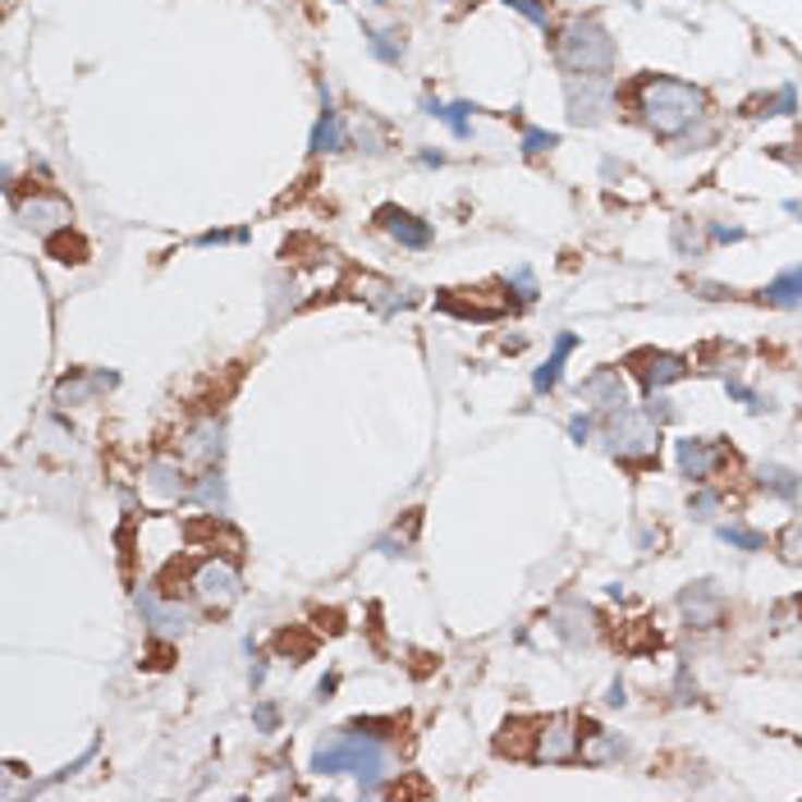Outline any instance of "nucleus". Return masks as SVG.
Instances as JSON below:
<instances>
[{"label":"nucleus","instance_id":"14","mask_svg":"<svg viewBox=\"0 0 802 802\" xmlns=\"http://www.w3.org/2000/svg\"><path fill=\"white\" fill-rule=\"evenodd\" d=\"M637 376H642V386L656 394L660 386L683 381V376H688V359H679V353H642V359H637Z\"/></svg>","mask_w":802,"mask_h":802},{"label":"nucleus","instance_id":"37","mask_svg":"<svg viewBox=\"0 0 802 802\" xmlns=\"http://www.w3.org/2000/svg\"><path fill=\"white\" fill-rule=\"evenodd\" d=\"M569 436H573L578 445H583V440L592 436V417H573V422H569Z\"/></svg>","mask_w":802,"mask_h":802},{"label":"nucleus","instance_id":"2","mask_svg":"<svg viewBox=\"0 0 802 802\" xmlns=\"http://www.w3.org/2000/svg\"><path fill=\"white\" fill-rule=\"evenodd\" d=\"M637 106H642V120H647L660 138H679V133H688L706 116L702 87L679 83V78H647L637 93Z\"/></svg>","mask_w":802,"mask_h":802},{"label":"nucleus","instance_id":"9","mask_svg":"<svg viewBox=\"0 0 802 802\" xmlns=\"http://www.w3.org/2000/svg\"><path fill=\"white\" fill-rule=\"evenodd\" d=\"M138 610H143L147 629H151L156 637H184V633L193 629V615H189V606H180V600H170V596L138 592Z\"/></svg>","mask_w":802,"mask_h":802},{"label":"nucleus","instance_id":"29","mask_svg":"<svg viewBox=\"0 0 802 802\" xmlns=\"http://www.w3.org/2000/svg\"><path fill=\"white\" fill-rule=\"evenodd\" d=\"M720 542L739 546V550H766V537H762V532L739 527V523H725V527H720Z\"/></svg>","mask_w":802,"mask_h":802},{"label":"nucleus","instance_id":"30","mask_svg":"<svg viewBox=\"0 0 802 802\" xmlns=\"http://www.w3.org/2000/svg\"><path fill=\"white\" fill-rule=\"evenodd\" d=\"M505 5H509V10H519L523 19H532L537 28H550V10L542 5V0H505Z\"/></svg>","mask_w":802,"mask_h":802},{"label":"nucleus","instance_id":"23","mask_svg":"<svg viewBox=\"0 0 802 802\" xmlns=\"http://www.w3.org/2000/svg\"><path fill=\"white\" fill-rule=\"evenodd\" d=\"M367 47H372L376 60L399 64V60H404V33H399V28H367Z\"/></svg>","mask_w":802,"mask_h":802},{"label":"nucleus","instance_id":"20","mask_svg":"<svg viewBox=\"0 0 802 802\" xmlns=\"http://www.w3.org/2000/svg\"><path fill=\"white\" fill-rule=\"evenodd\" d=\"M147 486H151V491H161V496H189V491H193L174 459H156V463L147 467Z\"/></svg>","mask_w":802,"mask_h":802},{"label":"nucleus","instance_id":"40","mask_svg":"<svg viewBox=\"0 0 802 802\" xmlns=\"http://www.w3.org/2000/svg\"><path fill=\"white\" fill-rule=\"evenodd\" d=\"M257 725L271 729V725H276V706H262V710H257Z\"/></svg>","mask_w":802,"mask_h":802},{"label":"nucleus","instance_id":"19","mask_svg":"<svg viewBox=\"0 0 802 802\" xmlns=\"http://www.w3.org/2000/svg\"><path fill=\"white\" fill-rule=\"evenodd\" d=\"M573 344H578V336H569V330H560L555 336V353H550V363L532 376V386H537V394H550L555 386H560V372H564V359L573 353Z\"/></svg>","mask_w":802,"mask_h":802},{"label":"nucleus","instance_id":"1","mask_svg":"<svg viewBox=\"0 0 802 802\" xmlns=\"http://www.w3.org/2000/svg\"><path fill=\"white\" fill-rule=\"evenodd\" d=\"M312 770L317 775H359L367 793H381V775H390V752L381 739L363 729H336L326 733L312 752Z\"/></svg>","mask_w":802,"mask_h":802},{"label":"nucleus","instance_id":"41","mask_svg":"<svg viewBox=\"0 0 802 802\" xmlns=\"http://www.w3.org/2000/svg\"><path fill=\"white\" fill-rule=\"evenodd\" d=\"M606 702H610V706H623V702H629V697H623V683H615V688H610V697H606Z\"/></svg>","mask_w":802,"mask_h":802},{"label":"nucleus","instance_id":"3","mask_svg":"<svg viewBox=\"0 0 802 802\" xmlns=\"http://www.w3.org/2000/svg\"><path fill=\"white\" fill-rule=\"evenodd\" d=\"M560 64L569 74H610L615 41L596 19H569L560 33Z\"/></svg>","mask_w":802,"mask_h":802},{"label":"nucleus","instance_id":"18","mask_svg":"<svg viewBox=\"0 0 802 802\" xmlns=\"http://www.w3.org/2000/svg\"><path fill=\"white\" fill-rule=\"evenodd\" d=\"M762 299L770 303V307H802V266H789V271H779L766 289H762Z\"/></svg>","mask_w":802,"mask_h":802},{"label":"nucleus","instance_id":"16","mask_svg":"<svg viewBox=\"0 0 802 802\" xmlns=\"http://www.w3.org/2000/svg\"><path fill=\"white\" fill-rule=\"evenodd\" d=\"M116 381H120L116 372H83V376H70V381H60V386H56V399H60V404H87L93 394L116 390Z\"/></svg>","mask_w":802,"mask_h":802},{"label":"nucleus","instance_id":"38","mask_svg":"<svg viewBox=\"0 0 802 802\" xmlns=\"http://www.w3.org/2000/svg\"><path fill=\"white\" fill-rule=\"evenodd\" d=\"M710 234H716L720 243H739V239H743V230H739V226H716Z\"/></svg>","mask_w":802,"mask_h":802},{"label":"nucleus","instance_id":"5","mask_svg":"<svg viewBox=\"0 0 802 802\" xmlns=\"http://www.w3.org/2000/svg\"><path fill=\"white\" fill-rule=\"evenodd\" d=\"M193 596L203 600L207 610L226 615L234 600L243 596V578H239V569L230 560H203L193 569Z\"/></svg>","mask_w":802,"mask_h":802},{"label":"nucleus","instance_id":"35","mask_svg":"<svg viewBox=\"0 0 802 802\" xmlns=\"http://www.w3.org/2000/svg\"><path fill=\"white\" fill-rule=\"evenodd\" d=\"M243 239H248V230H207L197 243H203V248H211V243H243Z\"/></svg>","mask_w":802,"mask_h":802},{"label":"nucleus","instance_id":"21","mask_svg":"<svg viewBox=\"0 0 802 802\" xmlns=\"http://www.w3.org/2000/svg\"><path fill=\"white\" fill-rule=\"evenodd\" d=\"M189 496H193L197 505H207V509H211V514H216V519H220V514H226V477H220V473H216V467H203V477H197V482H193V491H189Z\"/></svg>","mask_w":802,"mask_h":802},{"label":"nucleus","instance_id":"4","mask_svg":"<svg viewBox=\"0 0 802 802\" xmlns=\"http://www.w3.org/2000/svg\"><path fill=\"white\" fill-rule=\"evenodd\" d=\"M606 450L615 454V459H647V454H656V445H660V422L652 417V413H633V409H619V413H610V427H606Z\"/></svg>","mask_w":802,"mask_h":802},{"label":"nucleus","instance_id":"28","mask_svg":"<svg viewBox=\"0 0 802 802\" xmlns=\"http://www.w3.org/2000/svg\"><path fill=\"white\" fill-rule=\"evenodd\" d=\"M789 110H798V93H793V87H779L775 97L752 101V116H789Z\"/></svg>","mask_w":802,"mask_h":802},{"label":"nucleus","instance_id":"15","mask_svg":"<svg viewBox=\"0 0 802 802\" xmlns=\"http://www.w3.org/2000/svg\"><path fill=\"white\" fill-rule=\"evenodd\" d=\"M583 399H587L596 413H619V409H629V394H623L619 372H596V376H587V381H583Z\"/></svg>","mask_w":802,"mask_h":802},{"label":"nucleus","instance_id":"12","mask_svg":"<svg viewBox=\"0 0 802 802\" xmlns=\"http://www.w3.org/2000/svg\"><path fill=\"white\" fill-rule=\"evenodd\" d=\"M725 463V450L716 440H697V436H688V440H679V467H683V477H693V482H706L716 467Z\"/></svg>","mask_w":802,"mask_h":802},{"label":"nucleus","instance_id":"11","mask_svg":"<svg viewBox=\"0 0 802 802\" xmlns=\"http://www.w3.org/2000/svg\"><path fill=\"white\" fill-rule=\"evenodd\" d=\"M220 454H226V427H220L216 417L197 422V427L189 432V440H184V459L197 463V467H216Z\"/></svg>","mask_w":802,"mask_h":802},{"label":"nucleus","instance_id":"39","mask_svg":"<svg viewBox=\"0 0 802 802\" xmlns=\"http://www.w3.org/2000/svg\"><path fill=\"white\" fill-rule=\"evenodd\" d=\"M647 413H652L656 422H670V417H675V409L665 404V399H652V409H647Z\"/></svg>","mask_w":802,"mask_h":802},{"label":"nucleus","instance_id":"31","mask_svg":"<svg viewBox=\"0 0 802 802\" xmlns=\"http://www.w3.org/2000/svg\"><path fill=\"white\" fill-rule=\"evenodd\" d=\"M555 143H560V138H555V133H546V129H523V151H527V156H542V151H550Z\"/></svg>","mask_w":802,"mask_h":802},{"label":"nucleus","instance_id":"13","mask_svg":"<svg viewBox=\"0 0 802 802\" xmlns=\"http://www.w3.org/2000/svg\"><path fill=\"white\" fill-rule=\"evenodd\" d=\"M376 220H381V230L394 243H404V248H427V243H432V226H427V220H417V216L399 211V207H381V211H376Z\"/></svg>","mask_w":802,"mask_h":802},{"label":"nucleus","instance_id":"27","mask_svg":"<svg viewBox=\"0 0 802 802\" xmlns=\"http://www.w3.org/2000/svg\"><path fill=\"white\" fill-rule=\"evenodd\" d=\"M555 623H560V633H564L569 642H578V637H592V610H578V606H569V610H560V615H555Z\"/></svg>","mask_w":802,"mask_h":802},{"label":"nucleus","instance_id":"10","mask_svg":"<svg viewBox=\"0 0 802 802\" xmlns=\"http://www.w3.org/2000/svg\"><path fill=\"white\" fill-rule=\"evenodd\" d=\"M679 610L688 615L693 629H716V623L725 619V596L710 587V583H693V587L679 596Z\"/></svg>","mask_w":802,"mask_h":802},{"label":"nucleus","instance_id":"24","mask_svg":"<svg viewBox=\"0 0 802 802\" xmlns=\"http://www.w3.org/2000/svg\"><path fill=\"white\" fill-rule=\"evenodd\" d=\"M340 147H344V124L326 101V116L317 120V129H312V151H340Z\"/></svg>","mask_w":802,"mask_h":802},{"label":"nucleus","instance_id":"32","mask_svg":"<svg viewBox=\"0 0 802 802\" xmlns=\"http://www.w3.org/2000/svg\"><path fill=\"white\" fill-rule=\"evenodd\" d=\"M720 509V491H697L693 496V519H716Z\"/></svg>","mask_w":802,"mask_h":802},{"label":"nucleus","instance_id":"8","mask_svg":"<svg viewBox=\"0 0 802 802\" xmlns=\"http://www.w3.org/2000/svg\"><path fill=\"white\" fill-rule=\"evenodd\" d=\"M583 739H578V725L573 716H555L537 729V743H532V762H546V766H560V762H573Z\"/></svg>","mask_w":802,"mask_h":802},{"label":"nucleus","instance_id":"7","mask_svg":"<svg viewBox=\"0 0 802 802\" xmlns=\"http://www.w3.org/2000/svg\"><path fill=\"white\" fill-rule=\"evenodd\" d=\"M19 220H24L33 234L51 239V234H60V230L74 226V207L64 203L60 193H33V197H24V203H19Z\"/></svg>","mask_w":802,"mask_h":802},{"label":"nucleus","instance_id":"36","mask_svg":"<svg viewBox=\"0 0 802 802\" xmlns=\"http://www.w3.org/2000/svg\"><path fill=\"white\" fill-rule=\"evenodd\" d=\"M514 289H519V299H523V303L537 299V280H532L527 266H519V271H514Z\"/></svg>","mask_w":802,"mask_h":802},{"label":"nucleus","instance_id":"26","mask_svg":"<svg viewBox=\"0 0 802 802\" xmlns=\"http://www.w3.org/2000/svg\"><path fill=\"white\" fill-rule=\"evenodd\" d=\"M427 116L445 120L454 129V138H467V116H473V106L467 101H454V106H440V101H427Z\"/></svg>","mask_w":802,"mask_h":802},{"label":"nucleus","instance_id":"33","mask_svg":"<svg viewBox=\"0 0 802 802\" xmlns=\"http://www.w3.org/2000/svg\"><path fill=\"white\" fill-rule=\"evenodd\" d=\"M353 729L372 733V739H390V733H399V720H353Z\"/></svg>","mask_w":802,"mask_h":802},{"label":"nucleus","instance_id":"22","mask_svg":"<svg viewBox=\"0 0 802 802\" xmlns=\"http://www.w3.org/2000/svg\"><path fill=\"white\" fill-rule=\"evenodd\" d=\"M623 748L610 739L606 729H592V733H583V748H578V756H583L587 766H606V762H615Z\"/></svg>","mask_w":802,"mask_h":802},{"label":"nucleus","instance_id":"17","mask_svg":"<svg viewBox=\"0 0 802 802\" xmlns=\"http://www.w3.org/2000/svg\"><path fill=\"white\" fill-rule=\"evenodd\" d=\"M363 299L376 307V312H399V307H413L417 303V294L413 289H399V284H390V280H363Z\"/></svg>","mask_w":802,"mask_h":802},{"label":"nucleus","instance_id":"34","mask_svg":"<svg viewBox=\"0 0 802 802\" xmlns=\"http://www.w3.org/2000/svg\"><path fill=\"white\" fill-rule=\"evenodd\" d=\"M779 546H785V560L802 564V527H785V537H779Z\"/></svg>","mask_w":802,"mask_h":802},{"label":"nucleus","instance_id":"25","mask_svg":"<svg viewBox=\"0 0 802 802\" xmlns=\"http://www.w3.org/2000/svg\"><path fill=\"white\" fill-rule=\"evenodd\" d=\"M762 486H766L770 496H779V500H793V496L802 491L798 473H789V467H779V463H766V467H762Z\"/></svg>","mask_w":802,"mask_h":802},{"label":"nucleus","instance_id":"6","mask_svg":"<svg viewBox=\"0 0 802 802\" xmlns=\"http://www.w3.org/2000/svg\"><path fill=\"white\" fill-rule=\"evenodd\" d=\"M610 101H615V83H610V74H569V116L578 120V124H592V120H600L610 110Z\"/></svg>","mask_w":802,"mask_h":802}]
</instances>
